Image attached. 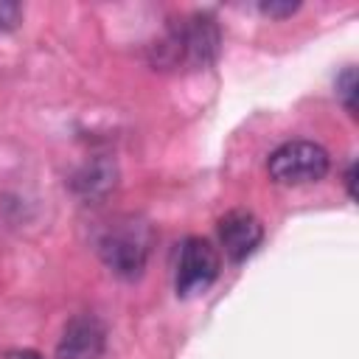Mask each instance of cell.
Instances as JSON below:
<instances>
[{
  "mask_svg": "<svg viewBox=\"0 0 359 359\" xmlns=\"http://www.w3.org/2000/svg\"><path fill=\"white\" fill-rule=\"evenodd\" d=\"M269 177L280 185H306L328 174V151L311 140L283 143L269 154Z\"/></svg>",
  "mask_w": 359,
  "mask_h": 359,
  "instance_id": "7a4b0ae2",
  "label": "cell"
},
{
  "mask_svg": "<svg viewBox=\"0 0 359 359\" xmlns=\"http://www.w3.org/2000/svg\"><path fill=\"white\" fill-rule=\"evenodd\" d=\"M8 359H42V356L34 351H14V353H8Z\"/></svg>",
  "mask_w": 359,
  "mask_h": 359,
  "instance_id": "7c38bea8",
  "label": "cell"
},
{
  "mask_svg": "<svg viewBox=\"0 0 359 359\" xmlns=\"http://www.w3.org/2000/svg\"><path fill=\"white\" fill-rule=\"evenodd\" d=\"M98 252L104 264L121 278H137L149 258V236L140 224H121L101 236Z\"/></svg>",
  "mask_w": 359,
  "mask_h": 359,
  "instance_id": "3957f363",
  "label": "cell"
},
{
  "mask_svg": "<svg viewBox=\"0 0 359 359\" xmlns=\"http://www.w3.org/2000/svg\"><path fill=\"white\" fill-rule=\"evenodd\" d=\"M300 6L297 3H278V0H269V3H261V11L266 14V17H292L294 11H297Z\"/></svg>",
  "mask_w": 359,
  "mask_h": 359,
  "instance_id": "30bf717a",
  "label": "cell"
},
{
  "mask_svg": "<svg viewBox=\"0 0 359 359\" xmlns=\"http://www.w3.org/2000/svg\"><path fill=\"white\" fill-rule=\"evenodd\" d=\"M219 275V252L210 241L205 238H185L180 247V261H177V294L191 297L196 292H205Z\"/></svg>",
  "mask_w": 359,
  "mask_h": 359,
  "instance_id": "277c9868",
  "label": "cell"
},
{
  "mask_svg": "<svg viewBox=\"0 0 359 359\" xmlns=\"http://www.w3.org/2000/svg\"><path fill=\"white\" fill-rule=\"evenodd\" d=\"M20 17H22V8H20L17 3H6V0H0V31H11V28H17Z\"/></svg>",
  "mask_w": 359,
  "mask_h": 359,
  "instance_id": "9c48e42d",
  "label": "cell"
},
{
  "mask_svg": "<svg viewBox=\"0 0 359 359\" xmlns=\"http://www.w3.org/2000/svg\"><path fill=\"white\" fill-rule=\"evenodd\" d=\"M345 185H348V196L353 199V196H356V191H353V185H356V163L348 165V171H345Z\"/></svg>",
  "mask_w": 359,
  "mask_h": 359,
  "instance_id": "8fae6325",
  "label": "cell"
},
{
  "mask_svg": "<svg viewBox=\"0 0 359 359\" xmlns=\"http://www.w3.org/2000/svg\"><path fill=\"white\" fill-rule=\"evenodd\" d=\"M261 238H264V227L250 210H230L219 222V241L230 261H244L247 255H252Z\"/></svg>",
  "mask_w": 359,
  "mask_h": 359,
  "instance_id": "8992f818",
  "label": "cell"
},
{
  "mask_svg": "<svg viewBox=\"0 0 359 359\" xmlns=\"http://www.w3.org/2000/svg\"><path fill=\"white\" fill-rule=\"evenodd\" d=\"M112 182H115V180H112L109 168H107V165H101V163L87 165V168H84V174H79V180H76V185H79V188H81V194H87V196L104 194Z\"/></svg>",
  "mask_w": 359,
  "mask_h": 359,
  "instance_id": "52a82bcc",
  "label": "cell"
},
{
  "mask_svg": "<svg viewBox=\"0 0 359 359\" xmlns=\"http://www.w3.org/2000/svg\"><path fill=\"white\" fill-rule=\"evenodd\" d=\"M104 348H107L104 325L95 317L81 314L65 325L62 339L56 345V359H101Z\"/></svg>",
  "mask_w": 359,
  "mask_h": 359,
  "instance_id": "5b68a950",
  "label": "cell"
},
{
  "mask_svg": "<svg viewBox=\"0 0 359 359\" xmlns=\"http://www.w3.org/2000/svg\"><path fill=\"white\" fill-rule=\"evenodd\" d=\"M219 53V25L208 14L185 17L168 25V31L154 42L151 62L157 67H208Z\"/></svg>",
  "mask_w": 359,
  "mask_h": 359,
  "instance_id": "6da1fadb",
  "label": "cell"
},
{
  "mask_svg": "<svg viewBox=\"0 0 359 359\" xmlns=\"http://www.w3.org/2000/svg\"><path fill=\"white\" fill-rule=\"evenodd\" d=\"M337 95L342 98L345 109L351 115H356V70L353 67H345L342 76L337 79Z\"/></svg>",
  "mask_w": 359,
  "mask_h": 359,
  "instance_id": "ba28073f",
  "label": "cell"
}]
</instances>
